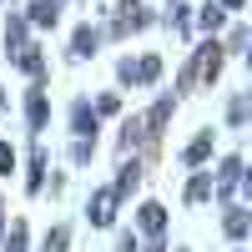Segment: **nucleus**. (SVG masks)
<instances>
[{"mask_svg":"<svg viewBox=\"0 0 252 252\" xmlns=\"http://www.w3.org/2000/svg\"><path fill=\"white\" fill-rule=\"evenodd\" d=\"M0 237H5V202H0Z\"/></svg>","mask_w":252,"mask_h":252,"instance_id":"b1692460","label":"nucleus"},{"mask_svg":"<svg viewBox=\"0 0 252 252\" xmlns=\"http://www.w3.org/2000/svg\"><path fill=\"white\" fill-rule=\"evenodd\" d=\"M86 217H91V227H111V222H116V197H111V187H101V192L86 202Z\"/></svg>","mask_w":252,"mask_h":252,"instance_id":"f03ea898","label":"nucleus"},{"mask_svg":"<svg viewBox=\"0 0 252 252\" xmlns=\"http://www.w3.org/2000/svg\"><path fill=\"white\" fill-rule=\"evenodd\" d=\"M222 232L232 237V242H247V232H252V217H247V207H227V217H222Z\"/></svg>","mask_w":252,"mask_h":252,"instance_id":"20e7f679","label":"nucleus"},{"mask_svg":"<svg viewBox=\"0 0 252 252\" xmlns=\"http://www.w3.org/2000/svg\"><path fill=\"white\" fill-rule=\"evenodd\" d=\"M247 40H252V35H247V26H237L232 35H227V46H222V51H232V56H237V51L247 46Z\"/></svg>","mask_w":252,"mask_h":252,"instance_id":"6ab92c4d","label":"nucleus"},{"mask_svg":"<svg viewBox=\"0 0 252 252\" xmlns=\"http://www.w3.org/2000/svg\"><path fill=\"white\" fill-rule=\"evenodd\" d=\"M136 222H141V232H146V237H161V232H166V207H161V202H141Z\"/></svg>","mask_w":252,"mask_h":252,"instance_id":"7ed1b4c3","label":"nucleus"},{"mask_svg":"<svg viewBox=\"0 0 252 252\" xmlns=\"http://www.w3.org/2000/svg\"><path fill=\"white\" fill-rule=\"evenodd\" d=\"M66 242H71L66 227H51V232H46V247H40V252H66Z\"/></svg>","mask_w":252,"mask_h":252,"instance_id":"a211bd4d","label":"nucleus"},{"mask_svg":"<svg viewBox=\"0 0 252 252\" xmlns=\"http://www.w3.org/2000/svg\"><path fill=\"white\" fill-rule=\"evenodd\" d=\"M10 172H15V152L0 141V177H10Z\"/></svg>","mask_w":252,"mask_h":252,"instance_id":"aec40b11","label":"nucleus"},{"mask_svg":"<svg viewBox=\"0 0 252 252\" xmlns=\"http://www.w3.org/2000/svg\"><path fill=\"white\" fill-rule=\"evenodd\" d=\"M197 20H202V31H207V35H217V31H222V20H227V10H222V5H202Z\"/></svg>","mask_w":252,"mask_h":252,"instance_id":"4468645a","label":"nucleus"},{"mask_svg":"<svg viewBox=\"0 0 252 252\" xmlns=\"http://www.w3.org/2000/svg\"><path fill=\"white\" fill-rule=\"evenodd\" d=\"M5 51H10V56L26 51V15H10V20H5Z\"/></svg>","mask_w":252,"mask_h":252,"instance_id":"f8f14e48","label":"nucleus"},{"mask_svg":"<svg viewBox=\"0 0 252 252\" xmlns=\"http://www.w3.org/2000/svg\"><path fill=\"white\" fill-rule=\"evenodd\" d=\"M116 252H141V242H136L131 232H121V237H116Z\"/></svg>","mask_w":252,"mask_h":252,"instance_id":"412c9836","label":"nucleus"},{"mask_svg":"<svg viewBox=\"0 0 252 252\" xmlns=\"http://www.w3.org/2000/svg\"><path fill=\"white\" fill-rule=\"evenodd\" d=\"M136 182H141V166H136V161H126V166H121V177H116V187H111V197H116V202H121V197H131V192H136Z\"/></svg>","mask_w":252,"mask_h":252,"instance_id":"1a4fd4ad","label":"nucleus"},{"mask_svg":"<svg viewBox=\"0 0 252 252\" xmlns=\"http://www.w3.org/2000/svg\"><path fill=\"white\" fill-rule=\"evenodd\" d=\"M15 66L26 71V76H35V81H40V76H46V56H40L35 46H26V51H15Z\"/></svg>","mask_w":252,"mask_h":252,"instance_id":"9b49d317","label":"nucleus"},{"mask_svg":"<svg viewBox=\"0 0 252 252\" xmlns=\"http://www.w3.org/2000/svg\"><path fill=\"white\" fill-rule=\"evenodd\" d=\"M207 197H212V172H197L187 182V202H207Z\"/></svg>","mask_w":252,"mask_h":252,"instance_id":"ddd939ff","label":"nucleus"},{"mask_svg":"<svg viewBox=\"0 0 252 252\" xmlns=\"http://www.w3.org/2000/svg\"><path fill=\"white\" fill-rule=\"evenodd\" d=\"M177 252H187V247H177Z\"/></svg>","mask_w":252,"mask_h":252,"instance_id":"cd10ccee","label":"nucleus"},{"mask_svg":"<svg viewBox=\"0 0 252 252\" xmlns=\"http://www.w3.org/2000/svg\"><path fill=\"white\" fill-rule=\"evenodd\" d=\"M242 121H247V101L237 96V101H232V126H242Z\"/></svg>","mask_w":252,"mask_h":252,"instance_id":"4be33fe9","label":"nucleus"},{"mask_svg":"<svg viewBox=\"0 0 252 252\" xmlns=\"http://www.w3.org/2000/svg\"><path fill=\"white\" fill-rule=\"evenodd\" d=\"M0 111H5V91H0Z\"/></svg>","mask_w":252,"mask_h":252,"instance_id":"a878e982","label":"nucleus"},{"mask_svg":"<svg viewBox=\"0 0 252 252\" xmlns=\"http://www.w3.org/2000/svg\"><path fill=\"white\" fill-rule=\"evenodd\" d=\"M0 252H26V222H10V237L0 242Z\"/></svg>","mask_w":252,"mask_h":252,"instance_id":"dca6fc26","label":"nucleus"},{"mask_svg":"<svg viewBox=\"0 0 252 252\" xmlns=\"http://www.w3.org/2000/svg\"><path fill=\"white\" fill-rule=\"evenodd\" d=\"M146 252H166V247H161V242H152V247H146Z\"/></svg>","mask_w":252,"mask_h":252,"instance_id":"393cba45","label":"nucleus"},{"mask_svg":"<svg viewBox=\"0 0 252 252\" xmlns=\"http://www.w3.org/2000/svg\"><path fill=\"white\" fill-rule=\"evenodd\" d=\"M40 172H46V152H35V157H31V182H26L31 192H40V187H46V177H40Z\"/></svg>","mask_w":252,"mask_h":252,"instance_id":"f3484780","label":"nucleus"},{"mask_svg":"<svg viewBox=\"0 0 252 252\" xmlns=\"http://www.w3.org/2000/svg\"><path fill=\"white\" fill-rule=\"evenodd\" d=\"M26 116H31V131H46V116L51 111H46V91H40V86L26 96Z\"/></svg>","mask_w":252,"mask_h":252,"instance_id":"0eeeda50","label":"nucleus"},{"mask_svg":"<svg viewBox=\"0 0 252 252\" xmlns=\"http://www.w3.org/2000/svg\"><path fill=\"white\" fill-rule=\"evenodd\" d=\"M46 5H66V0H46Z\"/></svg>","mask_w":252,"mask_h":252,"instance_id":"bb28decb","label":"nucleus"},{"mask_svg":"<svg viewBox=\"0 0 252 252\" xmlns=\"http://www.w3.org/2000/svg\"><path fill=\"white\" fill-rule=\"evenodd\" d=\"M172 106H177V101H172V96H161V101H157V106H152V111H146V121H141V131H146V136H157V131H161V126H166V116H172Z\"/></svg>","mask_w":252,"mask_h":252,"instance_id":"423d86ee","label":"nucleus"},{"mask_svg":"<svg viewBox=\"0 0 252 252\" xmlns=\"http://www.w3.org/2000/svg\"><path fill=\"white\" fill-rule=\"evenodd\" d=\"M71 126H76V141H91V136H96V111H91V101H76V106H71Z\"/></svg>","mask_w":252,"mask_h":252,"instance_id":"39448f33","label":"nucleus"},{"mask_svg":"<svg viewBox=\"0 0 252 252\" xmlns=\"http://www.w3.org/2000/svg\"><path fill=\"white\" fill-rule=\"evenodd\" d=\"M207 157H212V131H202L197 141H187V152H182V161H187V166H202Z\"/></svg>","mask_w":252,"mask_h":252,"instance_id":"9d476101","label":"nucleus"},{"mask_svg":"<svg viewBox=\"0 0 252 252\" xmlns=\"http://www.w3.org/2000/svg\"><path fill=\"white\" fill-rule=\"evenodd\" d=\"M56 15H61L56 5H46V0H35V5H31V15H26V20H31V26H56Z\"/></svg>","mask_w":252,"mask_h":252,"instance_id":"2eb2a0df","label":"nucleus"},{"mask_svg":"<svg viewBox=\"0 0 252 252\" xmlns=\"http://www.w3.org/2000/svg\"><path fill=\"white\" fill-rule=\"evenodd\" d=\"M116 76H121V86H152V81L161 76V56H141V61L126 56L116 66Z\"/></svg>","mask_w":252,"mask_h":252,"instance_id":"f257e3e1","label":"nucleus"},{"mask_svg":"<svg viewBox=\"0 0 252 252\" xmlns=\"http://www.w3.org/2000/svg\"><path fill=\"white\" fill-rule=\"evenodd\" d=\"M96 46H101V31H91V26H81V31L71 35V56H81V61L96 56Z\"/></svg>","mask_w":252,"mask_h":252,"instance_id":"6e6552de","label":"nucleus"},{"mask_svg":"<svg viewBox=\"0 0 252 252\" xmlns=\"http://www.w3.org/2000/svg\"><path fill=\"white\" fill-rule=\"evenodd\" d=\"M217 5H222V10H242L247 0H217Z\"/></svg>","mask_w":252,"mask_h":252,"instance_id":"5701e85b","label":"nucleus"}]
</instances>
